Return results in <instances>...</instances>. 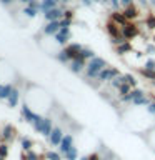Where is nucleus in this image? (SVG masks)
I'll list each match as a JSON object with an SVG mask.
<instances>
[{
  "label": "nucleus",
  "instance_id": "f257e3e1",
  "mask_svg": "<svg viewBox=\"0 0 155 160\" xmlns=\"http://www.w3.org/2000/svg\"><path fill=\"white\" fill-rule=\"evenodd\" d=\"M107 67V62L102 58V57H97L95 55L93 58H90L87 62V67H85V77L88 80H93V78H98L100 72Z\"/></svg>",
  "mask_w": 155,
  "mask_h": 160
},
{
  "label": "nucleus",
  "instance_id": "f03ea898",
  "mask_svg": "<svg viewBox=\"0 0 155 160\" xmlns=\"http://www.w3.org/2000/svg\"><path fill=\"white\" fill-rule=\"evenodd\" d=\"M120 75V72L117 68H113V67H105L102 72H100V75H98V82H102V83H105V82H110V80H113L115 77H118Z\"/></svg>",
  "mask_w": 155,
  "mask_h": 160
},
{
  "label": "nucleus",
  "instance_id": "7ed1b4c3",
  "mask_svg": "<svg viewBox=\"0 0 155 160\" xmlns=\"http://www.w3.org/2000/svg\"><path fill=\"white\" fill-rule=\"evenodd\" d=\"M70 37H72V30H70V27H62L57 33H55L53 38H55V42H57L58 45H67Z\"/></svg>",
  "mask_w": 155,
  "mask_h": 160
},
{
  "label": "nucleus",
  "instance_id": "20e7f679",
  "mask_svg": "<svg viewBox=\"0 0 155 160\" xmlns=\"http://www.w3.org/2000/svg\"><path fill=\"white\" fill-rule=\"evenodd\" d=\"M120 32H122V35L127 40H132V38H135L138 35V27L135 23H132V22H128L127 25H123V27H120Z\"/></svg>",
  "mask_w": 155,
  "mask_h": 160
},
{
  "label": "nucleus",
  "instance_id": "39448f33",
  "mask_svg": "<svg viewBox=\"0 0 155 160\" xmlns=\"http://www.w3.org/2000/svg\"><path fill=\"white\" fill-rule=\"evenodd\" d=\"M62 28L60 27V20H55V22H45V25L42 27V33L47 35V37H55V33Z\"/></svg>",
  "mask_w": 155,
  "mask_h": 160
},
{
  "label": "nucleus",
  "instance_id": "423d86ee",
  "mask_svg": "<svg viewBox=\"0 0 155 160\" xmlns=\"http://www.w3.org/2000/svg\"><path fill=\"white\" fill-rule=\"evenodd\" d=\"M63 12H65V10L62 7H57V8H52V10H48V12L42 13V15H43L45 22H55V20L63 18Z\"/></svg>",
  "mask_w": 155,
  "mask_h": 160
},
{
  "label": "nucleus",
  "instance_id": "0eeeda50",
  "mask_svg": "<svg viewBox=\"0 0 155 160\" xmlns=\"http://www.w3.org/2000/svg\"><path fill=\"white\" fill-rule=\"evenodd\" d=\"M20 115H22V118L25 120V122H28V123H33L35 120H37V118L40 117V115H38V113H35V112H33V110L28 107L27 103H23V105H22V110H20Z\"/></svg>",
  "mask_w": 155,
  "mask_h": 160
},
{
  "label": "nucleus",
  "instance_id": "6e6552de",
  "mask_svg": "<svg viewBox=\"0 0 155 160\" xmlns=\"http://www.w3.org/2000/svg\"><path fill=\"white\" fill-rule=\"evenodd\" d=\"M63 137H65L63 130L60 127H53L52 133H50V137H48V142H50V145H53V147H58L60 142L63 140Z\"/></svg>",
  "mask_w": 155,
  "mask_h": 160
},
{
  "label": "nucleus",
  "instance_id": "1a4fd4ad",
  "mask_svg": "<svg viewBox=\"0 0 155 160\" xmlns=\"http://www.w3.org/2000/svg\"><path fill=\"white\" fill-rule=\"evenodd\" d=\"M85 67H87V60H83V58H80V57L73 58L72 62L68 63V68L72 70L73 73H82V72H85Z\"/></svg>",
  "mask_w": 155,
  "mask_h": 160
},
{
  "label": "nucleus",
  "instance_id": "9d476101",
  "mask_svg": "<svg viewBox=\"0 0 155 160\" xmlns=\"http://www.w3.org/2000/svg\"><path fill=\"white\" fill-rule=\"evenodd\" d=\"M72 147H73V135L67 133V135L63 137V140L60 142V145H58V152L63 155V153H67Z\"/></svg>",
  "mask_w": 155,
  "mask_h": 160
},
{
  "label": "nucleus",
  "instance_id": "9b49d317",
  "mask_svg": "<svg viewBox=\"0 0 155 160\" xmlns=\"http://www.w3.org/2000/svg\"><path fill=\"white\" fill-rule=\"evenodd\" d=\"M65 48H67L68 57H70V62H72L73 58L78 57V53H80V50L83 48V45H80V43H70V45H67Z\"/></svg>",
  "mask_w": 155,
  "mask_h": 160
},
{
  "label": "nucleus",
  "instance_id": "f8f14e48",
  "mask_svg": "<svg viewBox=\"0 0 155 160\" xmlns=\"http://www.w3.org/2000/svg\"><path fill=\"white\" fill-rule=\"evenodd\" d=\"M57 7H60L57 0H40V12L42 13L48 12L52 8H57Z\"/></svg>",
  "mask_w": 155,
  "mask_h": 160
},
{
  "label": "nucleus",
  "instance_id": "ddd939ff",
  "mask_svg": "<svg viewBox=\"0 0 155 160\" xmlns=\"http://www.w3.org/2000/svg\"><path fill=\"white\" fill-rule=\"evenodd\" d=\"M123 15L127 17L128 22H132V20H135V18L138 17V8L132 3V5H128V7H125V8H123Z\"/></svg>",
  "mask_w": 155,
  "mask_h": 160
},
{
  "label": "nucleus",
  "instance_id": "4468645a",
  "mask_svg": "<svg viewBox=\"0 0 155 160\" xmlns=\"http://www.w3.org/2000/svg\"><path fill=\"white\" fill-rule=\"evenodd\" d=\"M13 135H15V128L12 127V125H10V123L3 125L2 133H0V137H2V140H5V142H8V140H12V138H13Z\"/></svg>",
  "mask_w": 155,
  "mask_h": 160
},
{
  "label": "nucleus",
  "instance_id": "2eb2a0df",
  "mask_svg": "<svg viewBox=\"0 0 155 160\" xmlns=\"http://www.w3.org/2000/svg\"><path fill=\"white\" fill-rule=\"evenodd\" d=\"M15 87L12 83H2L0 85V100H7L10 97V93H12V90Z\"/></svg>",
  "mask_w": 155,
  "mask_h": 160
},
{
  "label": "nucleus",
  "instance_id": "dca6fc26",
  "mask_svg": "<svg viewBox=\"0 0 155 160\" xmlns=\"http://www.w3.org/2000/svg\"><path fill=\"white\" fill-rule=\"evenodd\" d=\"M105 27H107V32H108V35H110V38H113V37H120V35H122V32H120V25H117L115 22H108L107 25H105Z\"/></svg>",
  "mask_w": 155,
  "mask_h": 160
},
{
  "label": "nucleus",
  "instance_id": "f3484780",
  "mask_svg": "<svg viewBox=\"0 0 155 160\" xmlns=\"http://www.w3.org/2000/svg\"><path fill=\"white\" fill-rule=\"evenodd\" d=\"M112 22H115L117 25H120V27H123V25H127L128 23V20H127V17L123 15V12H113L112 13Z\"/></svg>",
  "mask_w": 155,
  "mask_h": 160
},
{
  "label": "nucleus",
  "instance_id": "a211bd4d",
  "mask_svg": "<svg viewBox=\"0 0 155 160\" xmlns=\"http://www.w3.org/2000/svg\"><path fill=\"white\" fill-rule=\"evenodd\" d=\"M52 130H53L52 118L45 117V122H43V127H42V132H40V135H43V137H50V133H52Z\"/></svg>",
  "mask_w": 155,
  "mask_h": 160
},
{
  "label": "nucleus",
  "instance_id": "6ab92c4d",
  "mask_svg": "<svg viewBox=\"0 0 155 160\" xmlns=\"http://www.w3.org/2000/svg\"><path fill=\"white\" fill-rule=\"evenodd\" d=\"M18 98H20V90L18 88H13L12 90V93H10V97L7 98V103H8V107H17V103H18Z\"/></svg>",
  "mask_w": 155,
  "mask_h": 160
},
{
  "label": "nucleus",
  "instance_id": "aec40b11",
  "mask_svg": "<svg viewBox=\"0 0 155 160\" xmlns=\"http://www.w3.org/2000/svg\"><path fill=\"white\" fill-rule=\"evenodd\" d=\"M115 50H117V53H118V55L130 53V52H132V43H130V40H127V42H123V43L117 45V47H115Z\"/></svg>",
  "mask_w": 155,
  "mask_h": 160
},
{
  "label": "nucleus",
  "instance_id": "412c9836",
  "mask_svg": "<svg viewBox=\"0 0 155 160\" xmlns=\"http://www.w3.org/2000/svg\"><path fill=\"white\" fill-rule=\"evenodd\" d=\"M55 58L58 60L60 63H70V57H68V52H67V48H62V50H58L57 55H55Z\"/></svg>",
  "mask_w": 155,
  "mask_h": 160
},
{
  "label": "nucleus",
  "instance_id": "4be33fe9",
  "mask_svg": "<svg viewBox=\"0 0 155 160\" xmlns=\"http://www.w3.org/2000/svg\"><path fill=\"white\" fill-rule=\"evenodd\" d=\"M120 78H122L123 83H128L132 88L137 87V78H135L132 73H123V75H120Z\"/></svg>",
  "mask_w": 155,
  "mask_h": 160
},
{
  "label": "nucleus",
  "instance_id": "5701e85b",
  "mask_svg": "<svg viewBox=\"0 0 155 160\" xmlns=\"http://www.w3.org/2000/svg\"><path fill=\"white\" fill-rule=\"evenodd\" d=\"M78 57H80V58H83V60H87V62H88L90 58H93V57H95V52H93L92 48H88V47H83L82 50H80Z\"/></svg>",
  "mask_w": 155,
  "mask_h": 160
},
{
  "label": "nucleus",
  "instance_id": "b1692460",
  "mask_svg": "<svg viewBox=\"0 0 155 160\" xmlns=\"http://www.w3.org/2000/svg\"><path fill=\"white\" fill-rule=\"evenodd\" d=\"M27 18H35L37 15L40 13V10L37 8H33V7H30V5H25V8H23V12H22Z\"/></svg>",
  "mask_w": 155,
  "mask_h": 160
},
{
  "label": "nucleus",
  "instance_id": "393cba45",
  "mask_svg": "<svg viewBox=\"0 0 155 160\" xmlns=\"http://www.w3.org/2000/svg\"><path fill=\"white\" fill-rule=\"evenodd\" d=\"M150 102H152V100H150L148 97H147V95H143V97H138V98H133V105H135V107H147V105L150 103Z\"/></svg>",
  "mask_w": 155,
  "mask_h": 160
},
{
  "label": "nucleus",
  "instance_id": "a878e982",
  "mask_svg": "<svg viewBox=\"0 0 155 160\" xmlns=\"http://www.w3.org/2000/svg\"><path fill=\"white\" fill-rule=\"evenodd\" d=\"M62 157L65 160H78V150H77V147H72L67 153H63Z\"/></svg>",
  "mask_w": 155,
  "mask_h": 160
},
{
  "label": "nucleus",
  "instance_id": "bb28decb",
  "mask_svg": "<svg viewBox=\"0 0 155 160\" xmlns=\"http://www.w3.org/2000/svg\"><path fill=\"white\" fill-rule=\"evenodd\" d=\"M20 143H22V148L25 150V152H30L32 150V147H33V142L30 138H27V137H22L20 138Z\"/></svg>",
  "mask_w": 155,
  "mask_h": 160
},
{
  "label": "nucleus",
  "instance_id": "cd10ccee",
  "mask_svg": "<svg viewBox=\"0 0 155 160\" xmlns=\"http://www.w3.org/2000/svg\"><path fill=\"white\" fill-rule=\"evenodd\" d=\"M45 158L47 160H62V153H58V152H53V150H47L45 152Z\"/></svg>",
  "mask_w": 155,
  "mask_h": 160
},
{
  "label": "nucleus",
  "instance_id": "c85d7f7f",
  "mask_svg": "<svg viewBox=\"0 0 155 160\" xmlns=\"http://www.w3.org/2000/svg\"><path fill=\"white\" fill-rule=\"evenodd\" d=\"M43 122H45V117H42V115H40V117L37 118V120H35V122L32 123V127H33V130H35V132H42V127H43Z\"/></svg>",
  "mask_w": 155,
  "mask_h": 160
},
{
  "label": "nucleus",
  "instance_id": "c756f323",
  "mask_svg": "<svg viewBox=\"0 0 155 160\" xmlns=\"http://www.w3.org/2000/svg\"><path fill=\"white\" fill-rule=\"evenodd\" d=\"M7 157H8V143L3 142L0 143V160H5Z\"/></svg>",
  "mask_w": 155,
  "mask_h": 160
},
{
  "label": "nucleus",
  "instance_id": "7c9ffc66",
  "mask_svg": "<svg viewBox=\"0 0 155 160\" xmlns=\"http://www.w3.org/2000/svg\"><path fill=\"white\" fill-rule=\"evenodd\" d=\"M140 73H142L143 77H147L148 80H155V72H153V70H148V68L142 67V68H140Z\"/></svg>",
  "mask_w": 155,
  "mask_h": 160
},
{
  "label": "nucleus",
  "instance_id": "2f4dec72",
  "mask_svg": "<svg viewBox=\"0 0 155 160\" xmlns=\"http://www.w3.org/2000/svg\"><path fill=\"white\" fill-rule=\"evenodd\" d=\"M122 78H120V75H118V77H115L113 80H110V85H112V88H115V90H118L120 87H122Z\"/></svg>",
  "mask_w": 155,
  "mask_h": 160
},
{
  "label": "nucleus",
  "instance_id": "473e14b6",
  "mask_svg": "<svg viewBox=\"0 0 155 160\" xmlns=\"http://www.w3.org/2000/svg\"><path fill=\"white\" fill-rule=\"evenodd\" d=\"M130 92H132V87H130L128 83H122V87L118 88L120 97H122V95H127V93H130Z\"/></svg>",
  "mask_w": 155,
  "mask_h": 160
},
{
  "label": "nucleus",
  "instance_id": "72a5a7b5",
  "mask_svg": "<svg viewBox=\"0 0 155 160\" xmlns=\"http://www.w3.org/2000/svg\"><path fill=\"white\" fill-rule=\"evenodd\" d=\"M143 67H145V68H148V70H153V72H155V60H153V58H148L147 62H145Z\"/></svg>",
  "mask_w": 155,
  "mask_h": 160
},
{
  "label": "nucleus",
  "instance_id": "f704fd0d",
  "mask_svg": "<svg viewBox=\"0 0 155 160\" xmlns=\"http://www.w3.org/2000/svg\"><path fill=\"white\" fill-rule=\"evenodd\" d=\"M110 7L113 8V12H117L122 7V3H120V0H110Z\"/></svg>",
  "mask_w": 155,
  "mask_h": 160
},
{
  "label": "nucleus",
  "instance_id": "c9c22d12",
  "mask_svg": "<svg viewBox=\"0 0 155 160\" xmlns=\"http://www.w3.org/2000/svg\"><path fill=\"white\" fill-rule=\"evenodd\" d=\"M23 160H38V155L30 150V152H27V155L23 157Z\"/></svg>",
  "mask_w": 155,
  "mask_h": 160
},
{
  "label": "nucleus",
  "instance_id": "e433bc0d",
  "mask_svg": "<svg viewBox=\"0 0 155 160\" xmlns=\"http://www.w3.org/2000/svg\"><path fill=\"white\" fill-rule=\"evenodd\" d=\"M147 27L148 28H155V17L153 15H148L147 17Z\"/></svg>",
  "mask_w": 155,
  "mask_h": 160
},
{
  "label": "nucleus",
  "instance_id": "4c0bfd02",
  "mask_svg": "<svg viewBox=\"0 0 155 160\" xmlns=\"http://www.w3.org/2000/svg\"><path fill=\"white\" fill-rule=\"evenodd\" d=\"M72 25V18H60V27H70Z\"/></svg>",
  "mask_w": 155,
  "mask_h": 160
},
{
  "label": "nucleus",
  "instance_id": "58836bf2",
  "mask_svg": "<svg viewBox=\"0 0 155 160\" xmlns=\"http://www.w3.org/2000/svg\"><path fill=\"white\" fill-rule=\"evenodd\" d=\"M145 53H147V55H153L155 53V45L153 43H148L147 48H145Z\"/></svg>",
  "mask_w": 155,
  "mask_h": 160
},
{
  "label": "nucleus",
  "instance_id": "ea45409f",
  "mask_svg": "<svg viewBox=\"0 0 155 160\" xmlns=\"http://www.w3.org/2000/svg\"><path fill=\"white\" fill-rule=\"evenodd\" d=\"M147 112H148L150 115H155V102H150V103L147 105Z\"/></svg>",
  "mask_w": 155,
  "mask_h": 160
},
{
  "label": "nucleus",
  "instance_id": "a19ab883",
  "mask_svg": "<svg viewBox=\"0 0 155 160\" xmlns=\"http://www.w3.org/2000/svg\"><path fill=\"white\" fill-rule=\"evenodd\" d=\"M15 2H18V0H0V3L5 5V7H10V5L15 3Z\"/></svg>",
  "mask_w": 155,
  "mask_h": 160
},
{
  "label": "nucleus",
  "instance_id": "79ce46f5",
  "mask_svg": "<svg viewBox=\"0 0 155 160\" xmlns=\"http://www.w3.org/2000/svg\"><path fill=\"white\" fill-rule=\"evenodd\" d=\"M80 3L85 5V7H92V5L95 3V0H80Z\"/></svg>",
  "mask_w": 155,
  "mask_h": 160
},
{
  "label": "nucleus",
  "instance_id": "37998d69",
  "mask_svg": "<svg viewBox=\"0 0 155 160\" xmlns=\"http://www.w3.org/2000/svg\"><path fill=\"white\" fill-rule=\"evenodd\" d=\"M120 3H122V8H125V7H128V5H132L133 0H120Z\"/></svg>",
  "mask_w": 155,
  "mask_h": 160
},
{
  "label": "nucleus",
  "instance_id": "c03bdc74",
  "mask_svg": "<svg viewBox=\"0 0 155 160\" xmlns=\"http://www.w3.org/2000/svg\"><path fill=\"white\" fill-rule=\"evenodd\" d=\"M63 17H65V18H72V20H73V12H72V10H65V12H63Z\"/></svg>",
  "mask_w": 155,
  "mask_h": 160
},
{
  "label": "nucleus",
  "instance_id": "a18cd8bd",
  "mask_svg": "<svg viewBox=\"0 0 155 160\" xmlns=\"http://www.w3.org/2000/svg\"><path fill=\"white\" fill-rule=\"evenodd\" d=\"M88 160H102V158H100L98 153H92V155H88Z\"/></svg>",
  "mask_w": 155,
  "mask_h": 160
},
{
  "label": "nucleus",
  "instance_id": "49530a36",
  "mask_svg": "<svg viewBox=\"0 0 155 160\" xmlns=\"http://www.w3.org/2000/svg\"><path fill=\"white\" fill-rule=\"evenodd\" d=\"M18 2H20V3H25V5H27V3H30V2H32V0H18Z\"/></svg>",
  "mask_w": 155,
  "mask_h": 160
},
{
  "label": "nucleus",
  "instance_id": "de8ad7c7",
  "mask_svg": "<svg viewBox=\"0 0 155 160\" xmlns=\"http://www.w3.org/2000/svg\"><path fill=\"white\" fill-rule=\"evenodd\" d=\"M57 2L60 3V2H62V3H67V2H70V0H57Z\"/></svg>",
  "mask_w": 155,
  "mask_h": 160
},
{
  "label": "nucleus",
  "instance_id": "09e8293b",
  "mask_svg": "<svg viewBox=\"0 0 155 160\" xmlns=\"http://www.w3.org/2000/svg\"><path fill=\"white\" fill-rule=\"evenodd\" d=\"M78 160H88V157H85V155H83V157H80Z\"/></svg>",
  "mask_w": 155,
  "mask_h": 160
},
{
  "label": "nucleus",
  "instance_id": "8fccbe9b",
  "mask_svg": "<svg viewBox=\"0 0 155 160\" xmlns=\"http://www.w3.org/2000/svg\"><path fill=\"white\" fill-rule=\"evenodd\" d=\"M0 85H2V83H0Z\"/></svg>",
  "mask_w": 155,
  "mask_h": 160
}]
</instances>
